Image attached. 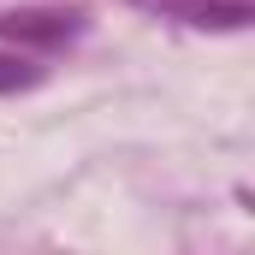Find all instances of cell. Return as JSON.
Instances as JSON below:
<instances>
[{"instance_id": "cell-1", "label": "cell", "mask_w": 255, "mask_h": 255, "mask_svg": "<svg viewBox=\"0 0 255 255\" xmlns=\"http://www.w3.org/2000/svg\"><path fill=\"white\" fill-rule=\"evenodd\" d=\"M6 36H24V42H60L77 30V12H6L0 18Z\"/></svg>"}, {"instance_id": "cell-2", "label": "cell", "mask_w": 255, "mask_h": 255, "mask_svg": "<svg viewBox=\"0 0 255 255\" xmlns=\"http://www.w3.org/2000/svg\"><path fill=\"white\" fill-rule=\"evenodd\" d=\"M36 83V65L18 60V54H0V95H12V89H30Z\"/></svg>"}, {"instance_id": "cell-3", "label": "cell", "mask_w": 255, "mask_h": 255, "mask_svg": "<svg viewBox=\"0 0 255 255\" xmlns=\"http://www.w3.org/2000/svg\"><path fill=\"white\" fill-rule=\"evenodd\" d=\"M184 12H190V24H244L250 18V6H202V0L184 6Z\"/></svg>"}]
</instances>
